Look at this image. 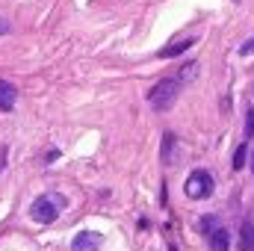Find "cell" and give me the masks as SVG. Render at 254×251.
<instances>
[{"mask_svg": "<svg viewBox=\"0 0 254 251\" xmlns=\"http://www.w3.org/2000/svg\"><path fill=\"white\" fill-rule=\"evenodd\" d=\"M15 98H18L15 86H9L6 80H0V110H3V113H9V110L15 107Z\"/></svg>", "mask_w": 254, "mask_h": 251, "instance_id": "obj_6", "label": "cell"}, {"mask_svg": "<svg viewBox=\"0 0 254 251\" xmlns=\"http://www.w3.org/2000/svg\"><path fill=\"white\" fill-rule=\"evenodd\" d=\"M184 189H187L190 198H207L213 192V178L207 172H192L187 178V184H184Z\"/></svg>", "mask_w": 254, "mask_h": 251, "instance_id": "obj_3", "label": "cell"}, {"mask_svg": "<svg viewBox=\"0 0 254 251\" xmlns=\"http://www.w3.org/2000/svg\"><path fill=\"white\" fill-rule=\"evenodd\" d=\"M207 240H210V249L213 251H228L231 249V237H228L225 228H213V231L207 234Z\"/></svg>", "mask_w": 254, "mask_h": 251, "instance_id": "obj_5", "label": "cell"}, {"mask_svg": "<svg viewBox=\"0 0 254 251\" xmlns=\"http://www.w3.org/2000/svg\"><path fill=\"white\" fill-rule=\"evenodd\" d=\"M240 243H243V251H254V222H243Z\"/></svg>", "mask_w": 254, "mask_h": 251, "instance_id": "obj_7", "label": "cell"}, {"mask_svg": "<svg viewBox=\"0 0 254 251\" xmlns=\"http://www.w3.org/2000/svg\"><path fill=\"white\" fill-rule=\"evenodd\" d=\"M181 86H184V80H160V83L151 89V95H148L151 107H154V110H169V107L175 104Z\"/></svg>", "mask_w": 254, "mask_h": 251, "instance_id": "obj_2", "label": "cell"}, {"mask_svg": "<svg viewBox=\"0 0 254 251\" xmlns=\"http://www.w3.org/2000/svg\"><path fill=\"white\" fill-rule=\"evenodd\" d=\"M190 45H192V42H178V45H169L166 51H160V57H175V54H184Z\"/></svg>", "mask_w": 254, "mask_h": 251, "instance_id": "obj_8", "label": "cell"}, {"mask_svg": "<svg viewBox=\"0 0 254 251\" xmlns=\"http://www.w3.org/2000/svg\"><path fill=\"white\" fill-rule=\"evenodd\" d=\"M9 33V21L6 18H0V36H6Z\"/></svg>", "mask_w": 254, "mask_h": 251, "instance_id": "obj_12", "label": "cell"}, {"mask_svg": "<svg viewBox=\"0 0 254 251\" xmlns=\"http://www.w3.org/2000/svg\"><path fill=\"white\" fill-rule=\"evenodd\" d=\"M252 172H254V154H252Z\"/></svg>", "mask_w": 254, "mask_h": 251, "instance_id": "obj_13", "label": "cell"}, {"mask_svg": "<svg viewBox=\"0 0 254 251\" xmlns=\"http://www.w3.org/2000/svg\"><path fill=\"white\" fill-rule=\"evenodd\" d=\"M63 207H65V195H42V198L33 201L30 216H33L36 222H42V225H51V222L60 216Z\"/></svg>", "mask_w": 254, "mask_h": 251, "instance_id": "obj_1", "label": "cell"}, {"mask_svg": "<svg viewBox=\"0 0 254 251\" xmlns=\"http://www.w3.org/2000/svg\"><path fill=\"white\" fill-rule=\"evenodd\" d=\"M254 136V110H249V116H246V139H252Z\"/></svg>", "mask_w": 254, "mask_h": 251, "instance_id": "obj_10", "label": "cell"}, {"mask_svg": "<svg viewBox=\"0 0 254 251\" xmlns=\"http://www.w3.org/2000/svg\"><path fill=\"white\" fill-rule=\"evenodd\" d=\"M243 166H246V145H240L234 154V169H243Z\"/></svg>", "mask_w": 254, "mask_h": 251, "instance_id": "obj_9", "label": "cell"}, {"mask_svg": "<svg viewBox=\"0 0 254 251\" xmlns=\"http://www.w3.org/2000/svg\"><path fill=\"white\" fill-rule=\"evenodd\" d=\"M101 246H104V237H101L98 231H83V234L74 237L71 251H98Z\"/></svg>", "mask_w": 254, "mask_h": 251, "instance_id": "obj_4", "label": "cell"}, {"mask_svg": "<svg viewBox=\"0 0 254 251\" xmlns=\"http://www.w3.org/2000/svg\"><path fill=\"white\" fill-rule=\"evenodd\" d=\"M240 54H243V57H249V54H254V39H249V42H243Z\"/></svg>", "mask_w": 254, "mask_h": 251, "instance_id": "obj_11", "label": "cell"}]
</instances>
